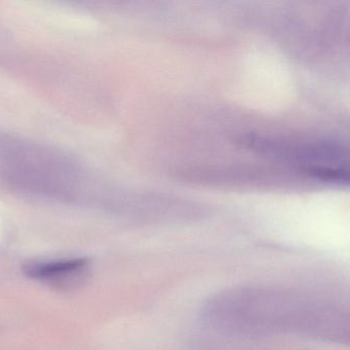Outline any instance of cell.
Masks as SVG:
<instances>
[{
    "instance_id": "obj_1",
    "label": "cell",
    "mask_w": 350,
    "mask_h": 350,
    "mask_svg": "<svg viewBox=\"0 0 350 350\" xmlns=\"http://www.w3.org/2000/svg\"><path fill=\"white\" fill-rule=\"evenodd\" d=\"M200 315L210 329L229 337L293 333L335 343L349 340V317L343 309L286 288H228L211 297Z\"/></svg>"
},
{
    "instance_id": "obj_2",
    "label": "cell",
    "mask_w": 350,
    "mask_h": 350,
    "mask_svg": "<svg viewBox=\"0 0 350 350\" xmlns=\"http://www.w3.org/2000/svg\"><path fill=\"white\" fill-rule=\"evenodd\" d=\"M89 261L85 258H73L69 260L52 262H36L26 264L23 267L24 273L36 280L58 278L64 274L72 273L83 269Z\"/></svg>"
}]
</instances>
